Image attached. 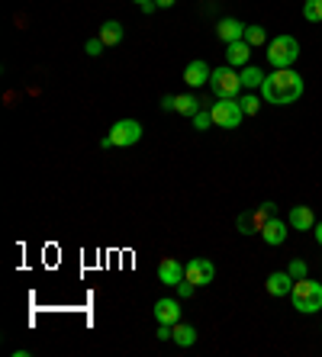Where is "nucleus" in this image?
Returning <instances> with one entry per match:
<instances>
[{
    "label": "nucleus",
    "mask_w": 322,
    "mask_h": 357,
    "mask_svg": "<svg viewBox=\"0 0 322 357\" xmlns=\"http://www.w3.org/2000/svg\"><path fill=\"white\" fill-rule=\"evenodd\" d=\"M261 97H264V103L274 106L297 103L303 97V74H297L293 68H274V74H264Z\"/></svg>",
    "instance_id": "1"
},
{
    "label": "nucleus",
    "mask_w": 322,
    "mask_h": 357,
    "mask_svg": "<svg viewBox=\"0 0 322 357\" xmlns=\"http://www.w3.org/2000/svg\"><path fill=\"white\" fill-rule=\"evenodd\" d=\"M290 303H293V309L303 315H312L322 309V284H316V280H297L293 284V290H290Z\"/></svg>",
    "instance_id": "2"
},
{
    "label": "nucleus",
    "mask_w": 322,
    "mask_h": 357,
    "mask_svg": "<svg viewBox=\"0 0 322 357\" xmlns=\"http://www.w3.org/2000/svg\"><path fill=\"white\" fill-rule=\"evenodd\" d=\"M300 58V42L293 36H277L268 42V62L274 68H293Z\"/></svg>",
    "instance_id": "3"
},
{
    "label": "nucleus",
    "mask_w": 322,
    "mask_h": 357,
    "mask_svg": "<svg viewBox=\"0 0 322 357\" xmlns=\"http://www.w3.org/2000/svg\"><path fill=\"white\" fill-rule=\"evenodd\" d=\"M210 113H213V126H219V129H238V123L245 119L238 97H223V100H216V103L210 106Z\"/></svg>",
    "instance_id": "4"
},
{
    "label": "nucleus",
    "mask_w": 322,
    "mask_h": 357,
    "mask_svg": "<svg viewBox=\"0 0 322 357\" xmlns=\"http://www.w3.org/2000/svg\"><path fill=\"white\" fill-rule=\"evenodd\" d=\"M210 90L216 94V100H223V97H238V90H242V77H238V71H232V64L229 68H216L213 74H210Z\"/></svg>",
    "instance_id": "5"
},
{
    "label": "nucleus",
    "mask_w": 322,
    "mask_h": 357,
    "mask_svg": "<svg viewBox=\"0 0 322 357\" xmlns=\"http://www.w3.org/2000/svg\"><path fill=\"white\" fill-rule=\"evenodd\" d=\"M274 216H277V206H274V203H261L255 212H245V216H238V232H242V235L261 232L271 219H274Z\"/></svg>",
    "instance_id": "6"
},
{
    "label": "nucleus",
    "mask_w": 322,
    "mask_h": 357,
    "mask_svg": "<svg viewBox=\"0 0 322 357\" xmlns=\"http://www.w3.org/2000/svg\"><path fill=\"white\" fill-rule=\"evenodd\" d=\"M213 277H216V264L206 261V258H190L184 264V280H190L193 286L213 284Z\"/></svg>",
    "instance_id": "7"
},
{
    "label": "nucleus",
    "mask_w": 322,
    "mask_h": 357,
    "mask_svg": "<svg viewBox=\"0 0 322 357\" xmlns=\"http://www.w3.org/2000/svg\"><path fill=\"white\" fill-rule=\"evenodd\" d=\"M110 138H113V145L116 148H129V145H136L142 138V126H139V119H119L116 126L110 129Z\"/></svg>",
    "instance_id": "8"
},
{
    "label": "nucleus",
    "mask_w": 322,
    "mask_h": 357,
    "mask_svg": "<svg viewBox=\"0 0 322 357\" xmlns=\"http://www.w3.org/2000/svg\"><path fill=\"white\" fill-rule=\"evenodd\" d=\"M161 106H164V110H174V113H181V116H193L197 110H203V106H200V97H193V94L164 97V100H161Z\"/></svg>",
    "instance_id": "9"
},
{
    "label": "nucleus",
    "mask_w": 322,
    "mask_h": 357,
    "mask_svg": "<svg viewBox=\"0 0 322 357\" xmlns=\"http://www.w3.org/2000/svg\"><path fill=\"white\" fill-rule=\"evenodd\" d=\"M158 280L164 286H177L184 280V264L177 258H161L158 264Z\"/></svg>",
    "instance_id": "10"
},
{
    "label": "nucleus",
    "mask_w": 322,
    "mask_h": 357,
    "mask_svg": "<svg viewBox=\"0 0 322 357\" xmlns=\"http://www.w3.org/2000/svg\"><path fill=\"white\" fill-rule=\"evenodd\" d=\"M210 64L203 62V58H193L187 68H184V81H187V87H203L210 84Z\"/></svg>",
    "instance_id": "11"
},
{
    "label": "nucleus",
    "mask_w": 322,
    "mask_h": 357,
    "mask_svg": "<svg viewBox=\"0 0 322 357\" xmlns=\"http://www.w3.org/2000/svg\"><path fill=\"white\" fill-rule=\"evenodd\" d=\"M287 232H290V222H284V219H274L261 229V238H264V245H271V248H277V245H284L287 242Z\"/></svg>",
    "instance_id": "12"
},
{
    "label": "nucleus",
    "mask_w": 322,
    "mask_h": 357,
    "mask_svg": "<svg viewBox=\"0 0 322 357\" xmlns=\"http://www.w3.org/2000/svg\"><path fill=\"white\" fill-rule=\"evenodd\" d=\"M155 319H158V325H177L181 322V306H177V299H158L155 303Z\"/></svg>",
    "instance_id": "13"
},
{
    "label": "nucleus",
    "mask_w": 322,
    "mask_h": 357,
    "mask_svg": "<svg viewBox=\"0 0 322 357\" xmlns=\"http://www.w3.org/2000/svg\"><path fill=\"white\" fill-rule=\"evenodd\" d=\"M293 284H297V280H293V277H290V271H277V273H271L268 277V284H264V290H268L271 296H290V290H293Z\"/></svg>",
    "instance_id": "14"
},
{
    "label": "nucleus",
    "mask_w": 322,
    "mask_h": 357,
    "mask_svg": "<svg viewBox=\"0 0 322 357\" xmlns=\"http://www.w3.org/2000/svg\"><path fill=\"white\" fill-rule=\"evenodd\" d=\"M287 222H290V229H297V232H310V229H316V216H312L310 206H290Z\"/></svg>",
    "instance_id": "15"
},
{
    "label": "nucleus",
    "mask_w": 322,
    "mask_h": 357,
    "mask_svg": "<svg viewBox=\"0 0 322 357\" xmlns=\"http://www.w3.org/2000/svg\"><path fill=\"white\" fill-rule=\"evenodd\" d=\"M216 36H219L225 45L238 42V39H245V23H238V20H219V23H216Z\"/></svg>",
    "instance_id": "16"
},
{
    "label": "nucleus",
    "mask_w": 322,
    "mask_h": 357,
    "mask_svg": "<svg viewBox=\"0 0 322 357\" xmlns=\"http://www.w3.org/2000/svg\"><path fill=\"white\" fill-rule=\"evenodd\" d=\"M248 55H251V45L245 39H238V42H229L225 45V62L232 64V68H245L248 64Z\"/></svg>",
    "instance_id": "17"
},
{
    "label": "nucleus",
    "mask_w": 322,
    "mask_h": 357,
    "mask_svg": "<svg viewBox=\"0 0 322 357\" xmlns=\"http://www.w3.org/2000/svg\"><path fill=\"white\" fill-rule=\"evenodd\" d=\"M100 39H103V45H119L123 42V23L107 20L100 26Z\"/></svg>",
    "instance_id": "18"
},
{
    "label": "nucleus",
    "mask_w": 322,
    "mask_h": 357,
    "mask_svg": "<svg viewBox=\"0 0 322 357\" xmlns=\"http://www.w3.org/2000/svg\"><path fill=\"white\" fill-rule=\"evenodd\" d=\"M238 77H242V87H248V90H255V87L264 84V71L255 68V64H245V68L238 71Z\"/></svg>",
    "instance_id": "19"
},
{
    "label": "nucleus",
    "mask_w": 322,
    "mask_h": 357,
    "mask_svg": "<svg viewBox=\"0 0 322 357\" xmlns=\"http://www.w3.org/2000/svg\"><path fill=\"white\" fill-rule=\"evenodd\" d=\"M171 338H174V345L190 347L193 341H197V328L187 325V322H177V325H174V332H171Z\"/></svg>",
    "instance_id": "20"
},
{
    "label": "nucleus",
    "mask_w": 322,
    "mask_h": 357,
    "mask_svg": "<svg viewBox=\"0 0 322 357\" xmlns=\"http://www.w3.org/2000/svg\"><path fill=\"white\" fill-rule=\"evenodd\" d=\"M245 42L255 49V45H268V32L264 26H245Z\"/></svg>",
    "instance_id": "21"
},
{
    "label": "nucleus",
    "mask_w": 322,
    "mask_h": 357,
    "mask_svg": "<svg viewBox=\"0 0 322 357\" xmlns=\"http://www.w3.org/2000/svg\"><path fill=\"white\" fill-rule=\"evenodd\" d=\"M303 20L322 23V0H306V3H303Z\"/></svg>",
    "instance_id": "22"
},
{
    "label": "nucleus",
    "mask_w": 322,
    "mask_h": 357,
    "mask_svg": "<svg viewBox=\"0 0 322 357\" xmlns=\"http://www.w3.org/2000/svg\"><path fill=\"white\" fill-rule=\"evenodd\" d=\"M190 119H193V129H197V132H206V129L213 126V113H210V110H197Z\"/></svg>",
    "instance_id": "23"
},
{
    "label": "nucleus",
    "mask_w": 322,
    "mask_h": 357,
    "mask_svg": "<svg viewBox=\"0 0 322 357\" xmlns=\"http://www.w3.org/2000/svg\"><path fill=\"white\" fill-rule=\"evenodd\" d=\"M238 103H242V113H245V116H255L258 110H261V100H258L255 94H245V97H238Z\"/></svg>",
    "instance_id": "24"
},
{
    "label": "nucleus",
    "mask_w": 322,
    "mask_h": 357,
    "mask_svg": "<svg viewBox=\"0 0 322 357\" xmlns=\"http://www.w3.org/2000/svg\"><path fill=\"white\" fill-rule=\"evenodd\" d=\"M103 49H107V45H103V39H100V36H97V39H90V42L84 45V52L90 55V58H100V55H103Z\"/></svg>",
    "instance_id": "25"
},
{
    "label": "nucleus",
    "mask_w": 322,
    "mask_h": 357,
    "mask_svg": "<svg viewBox=\"0 0 322 357\" xmlns=\"http://www.w3.org/2000/svg\"><path fill=\"white\" fill-rule=\"evenodd\" d=\"M290 277H293V280H303V277H306V261H303V258H297V261H290Z\"/></svg>",
    "instance_id": "26"
},
{
    "label": "nucleus",
    "mask_w": 322,
    "mask_h": 357,
    "mask_svg": "<svg viewBox=\"0 0 322 357\" xmlns=\"http://www.w3.org/2000/svg\"><path fill=\"white\" fill-rule=\"evenodd\" d=\"M193 290H197V286H193L190 280H181V284H177V296H181V299H190Z\"/></svg>",
    "instance_id": "27"
},
{
    "label": "nucleus",
    "mask_w": 322,
    "mask_h": 357,
    "mask_svg": "<svg viewBox=\"0 0 322 357\" xmlns=\"http://www.w3.org/2000/svg\"><path fill=\"white\" fill-rule=\"evenodd\" d=\"M100 148H113V138H110V132L103 138H100Z\"/></svg>",
    "instance_id": "28"
},
{
    "label": "nucleus",
    "mask_w": 322,
    "mask_h": 357,
    "mask_svg": "<svg viewBox=\"0 0 322 357\" xmlns=\"http://www.w3.org/2000/svg\"><path fill=\"white\" fill-rule=\"evenodd\" d=\"M312 232H316V242H319V248H322V222H319V225H316Z\"/></svg>",
    "instance_id": "29"
},
{
    "label": "nucleus",
    "mask_w": 322,
    "mask_h": 357,
    "mask_svg": "<svg viewBox=\"0 0 322 357\" xmlns=\"http://www.w3.org/2000/svg\"><path fill=\"white\" fill-rule=\"evenodd\" d=\"M158 7H174V0H155Z\"/></svg>",
    "instance_id": "30"
},
{
    "label": "nucleus",
    "mask_w": 322,
    "mask_h": 357,
    "mask_svg": "<svg viewBox=\"0 0 322 357\" xmlns=\"http://www.w3.org/2000/svg\"><path fill=\"white\" fill-rule=\"evenodd\" d=\"M136 3H139V7H142V3H151V0H136Z\"/></svg>",
    "instance_id": "31"
}]
</instances>
